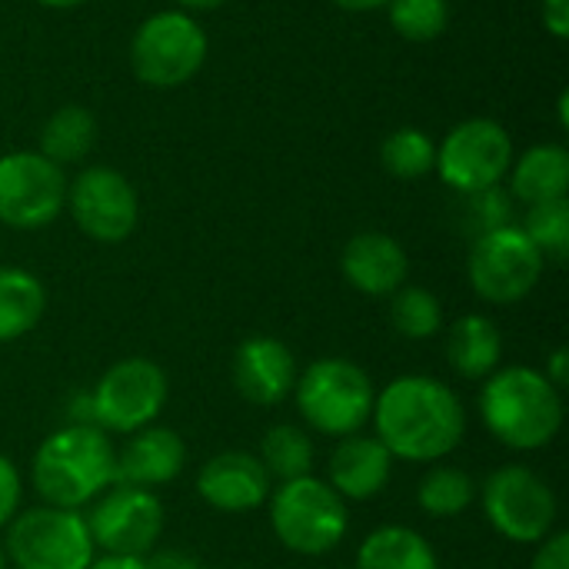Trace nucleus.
Segmentation results:
<instances>
[{
  "instance_id": "nucleus-1",
  "label": "nucleus",
  "mask_w": 569,
  "mask_h": 569,
  "mask_svg": "<svg viewBox=\"0 0 569 569\" xmlns=\"http://www.w3.org/2000/svg\"><path fill=\"white\" fill-rule=\"evenodd\" d=\"M370 423L393 460L443 463L467 437V407L450 383L403 373L377 393Z\"/></svg>"
},
{
  "instance_id": "nucleus-2",
  "label": "nucleus",
  "mask_w": 569,
  "mask_h": 569,
  "mask_svg": "<svg viewBox=\"0 0 569 569\" xmlns=\"http://www.w3.org/2000/svg\"><path fill=\"white\" fill-rule=\"evenodd\" d=\"M477 410L490 437L517 453L543 450L563 430V393L533 367L493 370L480 387Z\"/></svg>"
},
{
  "instance_id": "nucleus-3",
  "label": "nucleus",
  "mask_w": 569,
  "mask_h": 569,
  "mask_svg": "<svg viewBox=\"0 0 569 569\" xmlns=\"http://www.w3.org/2000/svg\"><path fill=\"white\" fill-rule=\"evenodd\" d=\"M30 483L47 507L83 510L117 483V447L100 427L63 423L30 460Z\"/></svg>"
},
{
  "instance_id": "nucleus-4",
  "label": "nucleus",
  "mask_w": 569,
  "mask_h": 569,
  "mask_svg": "<svg viewBox=\"0 0 569 569\" xmlns=\"http://www.w3.org/2000/svg\"><path fill=\"white\" fill-rule=\"evenodd\" d=\"M290 397L297 400L307 430L340 440L370 423L377 387L360 363L347 357H320L297 373Z\"/></svg>"
},
{
  "instance_id": "nucleus-5",
  "label": "nucleus",
  "mask_w": 569,
  "mask_h": 569,
  "mask_svg": "<svg viewBox=\"0 0 569 569\" xmlns=\"http://www.w3.org/2000/svg\"><path fill=\"white\" fill-rule=\"evenodd\" d=\"M273 537L300 557H327L333 553L347 530L350 510L347 500L320 477H300L277 483L267 500Z\"/></svg>"
},
{
  "instance_id": "nucleus-6",
  "label": "nucleus",
  "mask_w": 569,
  "mask_h": 569,
  "mask_svg": "<svg viewBox=\"0 0 569 569\" xmlns=\"http://www.w3.org/2000/svg\"><path fill=\"white\" fill-rule=\"evenodd\" d=\"M3 553L13 569H87L97 557V547L83 510L40 503L10 520Z\"/></svg>"
},
{
  "instance_id": "nucleus-7",
  "label": "nucleus",
  "mask_w": 569,
  "mask_h": 569,
  "mask_svg": "<svg viewBox=\"0 0 569 569\" xmlns=\"http://www.w3.org/2000/svg\"><path fill=\"white\" fill-rule=\"evenodd\" d=\"M477 500L487 523L510 543H540L557 527V493L553 487L523 463H507L493 470L480 487Z\"/></svg>"
},
{
  "instance_id": "nucleus-8",
  "label": "nucleus",
  "mask_w": 569,
  "mask_h": 569,
  "mask_svg": "<svg viewBox=\"0 0 569 569\" xmlns=\"http://www.w3.org/2000/svg\"><path fill=\"white\" fill-rule=\"evenodd\" d=\"M207 60V33L187 10L150 13L130 40L133 77L147 87H183Z\"/></svg>"
},
{
  "instance_id": "nucleus-9",
  "label": "nucleus",
  "mask_w": 569,
  "mask_h": 569,
  "mask_svg": "<svg viewBox=\"0 0 569 569\" xmlns=\"http://www.w3.org/2000/svg\"><path fill=\"white\" fill-rule=\"evenodd\" d=\"M543 263V253L530 243L520 223H507L473 240L467 257V277L480 300L513 307L537 290Z\"/></svg>"
},
{
  "instance_id": "nucleus-10",
  "label": "nucleus",
  "mask_w": 569,
  "mask_h": 569,
  "mask_svg": "<svg viewBox=\"0 0 569 569\" xmlns=\"http://www.w3.org/2000/svg\"><path fill=\"white\" fill-rule=\"evenodd\" d=\"M170 397V383L160 363L147 357H127L103 370V377L90 390L93 423L103 433L130 437L150 427Z\"/></svg>"
},
{
  "instance_id": "nucleus-11",
  "label": "nucleus",
  "mask_w": 569,
  "mask_h": 569,
  "mask_svg": "<svg viewBox=\"0 0 569 569\" xmlns=\"http://www.w3.org/2000/svg\"><path fill=\"white\" fill-rule=\"evenodd\" d=\"M90 540L100 553L150 557L163 537V503L153 490L113 483L83 513Z\"/></svg>"
},
{
  "instance_id": "nucleus-12",
  "label": "nucleus",
  "mask_w": 569,
  "mask_h": 569,
  "mask_svg": "<svg viewBox=\"0 0 569 569\" xmlns=\"http://www.w3.org/2000/svg\"><path fill=\"white\" fill-rule=\"evenodd\" d=\"M513 167V140L503 123L490 117H470L457 123L437 147V173L457 193H477L500 187Z\"/></svg>"
},
{
  "instance_id": "nucleus-13",
  "label": "nucleus",
  "mask_w": 569,
  "mask_h": 569,
  "mask_svg": "<svg viewBox=\"0 0 569 569\" xmlns=\"http://www.w3.org/2000/svg\"><path fill=\"white\" fill-rule=\"evenodd\" d=\"M67 207L63 167L37 150L0 157V223L10 230H40Z\"/></svg>"
},
{
  "instance_id": "nucleus-14",
  "label": "nucleus",
  "mask_w": 569,
  "mask_h": 569,
  "mask_svg": "<svg viewBox=\"0 0 569 569\" xmlns=\"http://www.w3.org/2000/svg\"><path fill=\"white\" fill-rule=\"evenodd\" d=\"M67 210L77 230L97 243H123L140 220L137 190L113 167H87L67 180Z\"/></svg>"
},
{
  "instance_id": "nucleus-15",
  "label": "nucleus",
  "mask_w": 569,
  "mask_h": 569,
  "mask_svg": "<svg viewBox=\"0 0 569 569\" xmlns=\"http://www.w3.org/2000/svg\"><path fill=\"white\" fill-rule=\"evenodd\" d=\"M273 490L270 473L257 453L223 450L210 457L197 473V497L217 513H250L267 507Z\"/></svg>"
},
{
  "instance_id": "nucleus-16",
  "label": "nucleus",
  "mask_w": 569,
  "mask_h": 569,
  "mask_svg": "<svg viewBox=\"0 0 569 569\" xmlns=\"http://www.w3.org/2000/svg\"><path fill=\"white\" fill-rule=\"evenodd\" d=\"M293 350L267 333L247 337L233 353V387L253 407H277L293 393L297 383Z\"/></svg>"
},
{
  "instance_id": "nucleus-17",
  "label": "nucleus",
  "mask_w": 569,
  "mask_h": 569,
  "mask_svg": "<svg viewBox=\"0 0 569 569\" xmlns=\"http://www.w3.org/2000/svg\"><path fill=\"white\" fill-rule=\"evenodd\" d=\"M340 270L343 280L363 297H393L410 277V257L397 237L383 230H363L347 240Z\"/></svg>"
},
{
  "instance_id": "nucleus-18",
  "label": "nucleus",
  "mask_w": 569,
  "mask_h": 569,
  "mask_svg": "<svg viewBox=\"0 0 569 569\" xmlns=\"http://www.w3.org/2000/svg\"><path fill=\"white\" fill-rule=\"evenodd\" d=\"M393 457L387 453V447L377 437L350 433L340 437L330 463H327V483L347 500V503H367L377 500L393 477Z\"/></svg>"
},
{
  "instance_id": "nucleus-19",
  "label": "nucleus",
  "mask_w": 569,
  "mask_h": 569,
  "mask_svg": "<svg viewBox=\"0 0 569 569\" xmlns=\"http://www.w3.org/2000/svg\"><path fill=\"white\" fill-rule=\"evenodd\" d=\"M187 467V443L170 427H143L127 437L117 450V483L127 487H163L177 480Z\"/></svg>"
},
{
  "instance_id": "nucleus-20",
  "label": "nucleus",
  "mask_w": 569,
  "mask_h": 569,
  "mask_svg": "<svg viewBox=\"0 0 569 569\" xmlns=\"http://www.w3.org/2000/svg\"><path fill=\"white\" fill-rule=\"evenodd\" d=\"M503 360L500 327L487 313H463L447 330V363L457 377L483 383Z\"/></svg>"
},
{
  "instance_id": "nucleus-21",
  "label": "nucleus",
  "mask_w": 569,
  "mask_h": 569,
  "mask_svg": "<svg viewBox=\"0 0 569 569\" xmlns=\"http://www.w3.org/2000/svg\"><path fill=\"white\" fill-rule=\"evenodd\" d=\"M510 197L523 207L563 200L569 190V150L560 143H537L527 153L513 157L510 167Z\"/></svg>"
},
{
  "instance_id": "nucleus-22",
  "label": "nucleus",
  "mask_w": 569,
  "mask_h": 569,
  "mask_svg": "<svg viewBox=\"0 0 569 569\" xmlns=\"http://www.w3.org/2000/svg\"><path fill=\"white\" fill-rule=\"evenodd\" d=\"M357 569H440V560L423 533L387 523L370 530L357 547Z\"/></svg>"
},
{
  "instance_id": "nucleus-23",
  "label": "nucleus",
  "mask_w": 569,
  "mask_h": 569,
  "mask_svg": "<svg viewBox=\"0 0 569 569\" xmlns=\"http://www.w3.org/2000/svg\"><path fill=\"white\" fill-rule=\"evenodd\" d=\"M47 310L43 283L20 267H0V343L27 337Z\"/></svg>"
},
{
  "instance_id": "nucleus-24",
  "label": "nucleus",
  "mask_w": 569,
  "mask_h": 569,
  "mask_svg": "<svg viewBox=\"0 0 569 569\" xmlns=\"http://www.w3.org/2000/svg\"><path fill=\"white\" fill-rule=\"evenodd\" d=\"M93 143H97L93 113L80 103H63L47 117L37 153H43L57 167H70V163H80L93 150Z\"/></svg>"
},
{
  "instance_id": "nucleus-25",
  "label": "nucleus",
  "mask_w": 569,
  "mask_h": 569,
  "mask_svg": "<svg viewBox=\"0 0 569 569\" xmlns=\"http://www.w3.org/2000/svg\"><path fill=\"white\" fill-rule=\"evenodd\" d=\"M260 463L270 473L273 483H287V480H300L313 473V440L307 433V427L297 423H277L263 433L260 440Z\"/></svg>"
},
{
  "instance_id": "nucleus-26",
  "label": "nucleus",
  "mask_w": 569,
  "mask_h": 569,
  "mask_svg": "<svg viewBox=\"0 0 569 569\" xmlns=\"http://www.w3.org/2000/svg\"><path fill=\"white\" fill-rule=\"evenodd\" d=\"M477 503V480L450 463H433L417 483V507L433 520H453Z\"/></svg>"
},
{
  "instance_id": "nucleus-27",
  "label": "nucleus",
  "mask_w": 569,
  "mask_h": 569,
  "mask_svg": "<svg viewBox=\"0 0 569 569\" xmlns=\"http://www.w3.org/2000/svg\"><path fill=\"white\" fill-rule=\"evenodd\" d=\"M390 323L403 340H433L443 330V307L440 297L427 287L403 283L390 297Z\"/></svg>"
},
{
  "instance_id": "nucleus-28",
  "label": "nucleus",
  "mask_w": 569,
  "mask_h": 569,
  "mask_svg": "<svg viewBox=\"0 0 569 569\" xmlns=\"http://www.w3.org/2000/svg\"><path fill=\"white\" fill-rule=\"evenodd\" d=\"M380 163L397 180H420L437 167V143L420 127H397L380 143Z\"/></svg>"
},
{
  "instance_id": "nucleus-29",
  "label": "nucleus",
  "mask_w": 569,
  "mask_h": 569,
  "mask_svg": "<svg viewBox=\"0 0 569 569\" xmlns=\"http://www.w3.org/2000/svg\"><path fill=\"white\" fill-rule=\"evenodd\" d=\"M390 27L410 40V43H430L437 40L450 23V3L447 0H390L387 3Z\"/></svg>"
},
{
  "instance_id": "nucleus-30",
  "label": "nucleus",
  "mask_w": 569,
  "mask_h": 569,
  "mask_svg": "<svg viewBox=\"0 0 569 569\" xmlns=\"http://www.w3.org/2000/svg\"><path fill=\"white\" fill-rule=\"evenodd\" d=\"M520 230L543 253V260H567L569 253V200H550L527 207Z\"/></svg>"
},
{
  "instance_id": "nucleus-31",
  "label": "nucleus",
  "mask_w": 569,
  "mask_h": 569,
  "mask_svg": "<svg viewBox=\"0 0 569 569\" xmlns=\"http://www.w3.org/2000/svg\"><path fill=\"white\" fill-rule=\"evenodd\" d=\"M467 207H463V223L467 230L477 237L490 233V230H500L507 223H513V197L500 187H490V190H477V193H463Z\"/></svg>"
},
{
  "instance_id": "nucleus-32",
  "label": "nucleus",
  "mask_w": 569,
  "mask_h": 569,
  "mask_svg": "<svg viewBox=\"0 0 569 569\" xmlns=\"http://www.w3.org/2000/svg\"><path fill=\"white\" fill-rule=\"evenodd\" d=\"M20 497H23L20 470L0 453V530H7L10 520L20 513Z\"/></svg>"
},
{
  "instance_id": "nucleus-33",
  "label": "nucleus",
  "mask_w": 569,
  "mask_h": 569,
  "mask_svg": "<svg viewBox=\"0 0 569 569\" xmlns=\"http://www.w3.org/2000/svg\"><path fill=\"white\" fill-rule=\"evenodd\" d=\"M530 569H569V533L553 530L547 540L537 543V553L530 560Z\"/></svg>"
},
{
  "instance_id": "nucleus-34",
  "label": "nucleus",
  "mask_w": 569,
  "mask_h": 569,
  "mask_svg": "<svg viewBox=\"0 0 569 569\" xmlns=\"http://www.w3.org/2000/svg\"><path fill=\"white\" fill-rule=\"evenodd\" d=\"M540 17H543V27H547L557 40H567L569 0H543V3H540Z\"/></svg>"
},
{
  "instance_id": "nucleus-35",
  "label": "nucleus",
  "mask_w": 569,
  "mask_h": 569,
  "mask_svg": "<svg viewBox=\"0 0 569 569\" xmlns=\"http://www.w3.org/2000/svg\"><path fill=\"white\" fill-rule=\"evenodd\" d=\"M543 377L563 393L569 383V350L567 347H557L553 353H550V360H547V367H543Z\"/></svg>"
},
{
  "instance_id": "nucleus-36",
  "label": "nucleus",
  "mask_w": 569,
  "mask_h": 569,
  "mask_svg": "<svg viewBox=\"0 0 569 569\" xmlns=\"http://www.w3.org/2000/svg\"><path fill=\"white\" fill-rule=\"evenodd\" d=\"M147 567L150 569H203L197 557H190V553H183V550H160V553H153V557L147 560Z\"/></svg>"
},
{
  "instance_id": "nucleus-37",
  "label": "nucleus",
  "mask_w": 569,
  "mask_h": 569,
  "mask_svg": "<svg viewBox=\"0 0 569 569\" xmlns=\"http://www.w3.org/2000/svg\"><path fill=\"white\" fill-rule=\"evenodd\" d=\"M87 569H150L147 567V557H113V553H103V557H93V563Z\"/></svg>"
},
{
  "instance_id": "nucleus-38",
  "label": "nucleus",
  "mask_w": 569,
  "mask_h": 569,
  "mask_svg": "<svg viewBox=\"0 0 569 569\" xmlns=\"http://www.w3.org/2000/svg\"><path fill=\"white\" fill-rule=\"evenodd\" d=\"M337 7H343V10H353V13H370V10H380V7H387L390 0H333Z\"/></svg>"
},
{
  "instance_id": "nucleus-39",
  "label": "nucleus",
  "mask_w": 569,
  "mask_h": 569,
  "mask_svg": "<svg viewBox=\"0 0 569 569\" xmlns=\"http://www.w3.org/2000/svg\"><path fill=\"white\" fill-rule=\"evenodd\" d=\"M223 3H227V0H177V7L187 10V13H190V10H217V7H223Z\"/></svg>"
},
{
  "instance_id": "nucleus-40",
  "label": "nucleus",
  "mask_w": 569,
  "mask_h": 569,
  "mask_svg": "<svg viewBox=\"0 0 569 569\" xmlns=\"http://www.w3.org/2000/svg\"><path fill=\"white\" fill-rule=\"evenodd\" d=\"M40 7H50V10H73V7H80V3H87V0H37Z\"/></svg>"
},
{
  "instance_id": "nucleus-41",
  "label": "nucleus",
  "mask_w": 569,
  "mask_h": 569,
  "mask_svg": "<svg viewBox=\"0 0 569 569\" xmlns=\"http://www.w3.org/2000/svg\"><path fill=\"white\" fill-rule=\"evenodd\" d=\"M0 569H7V553H3V543H0Z\"/></svg>"
}]
</instances>
